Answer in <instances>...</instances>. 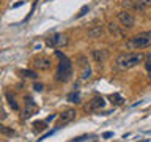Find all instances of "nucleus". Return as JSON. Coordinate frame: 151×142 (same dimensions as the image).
Wrapping results in <instances>:
<instances>
[{"label": "nucleus", "instance_id": "nucleus-2", "mask_svg": "<svg viewBox=\"0 0 151 142\" xmlns=\"http://www.w3.org/2000/svg\"><path fill=\"white\" fill-rule=\"evenodd\" d=\"M57 57L60 59V63H58V68H57V73H55V79L58 82H68L71 79V76H73V63L60 51H57Z\"/></svg>", "mask_w": 151, "mask_h": 142}, {"label": "nucleus", "instance_id": "nucleus-20", "mask_svg": "<svg viewBox=\"0 0 151 142\" xmlns=\"http://www.w3.org/2000/svg\"><path fill=\"white\" fill-rule=\"evenodd\" d=\"M112 99H115V101H112V103H115V104H121L123 103V98L120 96V95H113Z\"/></svg>", "mask_w": 151, "mask_h": 142}, {"label": "nucleus", "instance_id": "nucleus-7", "mask_svg": "<svg viewBox=\"0 0 151 142\" xmlns=\"http://www.w3.org/2000/svg\"><path fill=\"white\" fill-rule=\"evenodd\" d=\"M76 112L74 109H66L65 112H61V115H60V123L57 125V128H61L63 125H66V123H69L71 120H74L76 118Z\"/></svg>", "mask_w": 151, "mask_h": 142}, {"label": "nucleus", "instance_id": "nucleus-8", "mask_svg": "<svg viewBox=\"0 0 151 142\" xmlns=\"http://www.w3.org/2000/svg\"><path fill=\"white\" fill-rule=\"evenodd\" d=\"M106 106V99L102 96H94L91 101H90V111H101Z\"/></svg>", "mask_w": 151, "mask_h": 142}, {"label": "nucleus", "instance_id": "nucleus-19", "mask_svg": "<svg viewBox=\"0 0 151 142\" xmlns=\"http://www.w3.org/2000/svg\"><path fill=\"white\" fill-rule=\"evenodd\" d=\"M0 130H2V133H3V134H14V131L13 130H9V128H6V126H0Z\"/></svg>", "mask_w": 151, "mask_h": 142}, {"label": "nucleus", "instance_id": "nucleus-25", "mask_svg": "<svg viewBox=\"0 0 151 142\" xmlns=\"http://www.w3.org/2000/svg\"><path fill=\"white\" fill-rule=\"evenodd\" d=\"M146 141H148V139H145V141H140V142H146Z\"/></svg>", "mask_w": 151, "mask_h": 142}, {"label": "nucleus", "instance_id": "nucleus-18", "mask_svg": "<svg viewBox=\"0 0 151 142\" xmlns=\"http://www.w3.org/2000/svg\"><path fill=\"white\" fill-rule=\"evenodd\" d=\"M145 68H146V71H148V73H151V54L145 59Z\"/></svg>", "mask_w": 151, "mask_h": 142}, {"label": "nucleus", "instance_id": "nucleus-24", "mask_svg": "<svg viewBox=\"0 0 151 142\" xmlns=\"http://www.w3.org/2000/svg\"><path fill=\"white\" fill-rule=\"evenodd\" d=\"M54 118H55V115H49L46 118V122H50V120H54Z\"/></svg>", "mask_w": 151, "mask_h": 142}, {"label": "nucleus", "instance_id": "nucleus-16", "mask_svg": "<svg viewBox=\"0 0 151 142\" xmlns=\"http://www.w3.org/2000/svg\"><path fill=\"white\" fill-rule=\"evenodd\" d=\"M88 9H90V8H88V5H85V7H82V8H80V11H79L77 14H76V17L79 19V17H82V16H85V14L88 13Z\"/></svg>", "mask_w": 151, "mask_h": 142}, {"label": "nucleus", "instance_id": "nucleus-11", "mask_svg": "<svg viewBox=\"0 0 151 142\" xmlns=\"http://www.w3.org/2000/svg\"><path fill=\"white\" fill-rule=\"evenodd\" d=\"M150 5H151V0H135L134 9H139V11H142V9L148 8Z\"/></svg>", "mask_w": 151, "mask_h": 142}, {"label": "nucleus", "instance_id": "nucleus-10", "mask_svg": "<svg viewBox=\"0 0 151 142\" xmlns=\"http://www.w3.org/2000/svg\"><path fill=\"white\" fill-rule=\"evenodd\" d=\"M104 33V27L102 25H96L91 30H88V38H98Z\"/></svg>", "mask_w": 151, "mask_h": 142}, {"label": "nucleus", "instance_id": "nucleus-22", "mask_svg": "<svg viewBox=\"0 0 151 142\" xmlns=\"http://www.w3.org/2000/svg\"><path fill=\"white\" fill-rule=\"evenodd\" d=\"M85 139H88V136H82V137H77V139H74V142H82Z\"/></svg>", "mask_w": 151, "mask_h": 142}, {"label": "nucleus", "instance_id": "nucleus-23", "mask_svg": "<svg viewBox=\"0 0 151 142\" xmlns=\"http://www.w3.org/2000/svg\"><path fill=\"white\" fill-rule=\"evenodd\" d=\"M112 136V133L110 131H107V133H104V137H106V139H107V137H110Z\"/></svg>", "mask_w": 151, "mask_h": 142}, {"label": "nucleus", "instance_id": "nucleus-9", "mask_svg": "<svg viewBox=\"0 0 151 142\" xmlns=\"http://www.w3.org/2000/svg\"><path fill=\"white\" fill-rule=\"evenodd\" d=\"M93 55V60L96 62V63H102V62H106V59L109 57V52L106 49H96L91 52Z\"/></svg>", "mask_w": 151, "mask_h": 142}, {"label": "nucleus", "instance_id": "nucleus-12", "mask_svg": "<svg viewBox=\"0 0 151 142\" xmlns=\"http://www.w3.org/2000/svg\"><path fill=\"white\" fill-rule=\"evenodd\" d=\"M68 101L69 103H80V93L79 92H73V93H69L68 95Z\"/></svg>", "mask_w": 151, "mask_h": 142}, {"label": "nucleus", "instance_id": "nucleus-17", "mask_svg": "<svg viewBox=\"0 0 151 142\" xmlns=\"http://www.w3.org/2000/svg\"><path fill=\"white\" fill-rule=\"evenodd\" d=\"M109 30H110V33L112 35H116V36H120L121 33H120V30H118V28L113 25V24H109Z\"/></svg>", "mask_w": 151, "mask_h": 142}, {"label": "nucleus", "instance_id": "nucleus-14", "mask_svg": "<svg viewBox=\"0 0 151 142\" xmlns=\"http://www.w3.org/2000/svg\"><path fill=\"white\" fill-rule=\"evenodd\" d=\"M90 74H91V68H90V65H85V66H83V71H82V76H80V79H82V80L88 79Z\"/></svg>", "mask_w": 151, "mask_h": 142}, {"label": "nucleus", "instance_id": "nucleus-4", "mask_svg": "<svg viewBox=\"0 0 151 142\" xmlns=\"http://www.w3.org/2000/svg\"><path fill=\"white\" fill-rule=\"evenodd\" d=\"M47 44L52 47H63L68 44V38L65 35H61V33H55V35L47 38Z\"/></svg>", "mask_w": 151, "mask_h": 142}, {"label": "nucleus", "instance_id": "nucleus-1", "mask_svg": "<svg viewBox=\"0 0 151 142\" xmlns=\"http://www.w3.org/2000/svg\"><path fill=\"white\" fill-rule=\"evenodd\" d=\"M143 54L142 52H126V54H121L116 57L115 60V66L118 70H131L134 68L135 65H139L143 62Z\"/></svg>", "mask_w": 151, "mask_h": 142}, {"label": "nucleus", "instance_id": "nucleus-13", "mask_svg": "<svg viewBox=\"0 0 151 142\" xmlns=\"http://www.w3.org/2000/svg\"><path fill=\"white\" fill-rule=\"evenodd\" d=\"M6 99H8V104H9V106H11L14 111H17V109H19V104L16 103V99H14V96H13L11 93H6Z\"/></svg>", "mask_w": 151, "mask_h": 142}, {"label": "nucleus", "instance_id": "nucleus-21", "mask_svg": "<svg viewBox=\"0 0 151 142\" xmlns=\"http://www.w3.org/2000/svg\"><path fill=\"white\" fill-rule=\"evenodd\" d=\"M33 88H35L36 90V92H41V90H42V84H35V85H33Z\"/></svg>", "mask_w": 151, "mask_h": 142}, {"label": "nucleus", "instance_id": "nucleus-5", "mask_svg": "<svg viewBox=\"0 0 151 142\" xmlns=\"http://www.w3.org/2000/svg\"><path fill=\"white\" fill-rule=\"evenodd\" d=\"M118 21L121 22L123 27H127V28L134 27V24H135V19L129 11H120L118 13Z\"/></svg>", "mask_w": 151, "mask_h": 142}, {"label": "nucleus", "instance_id": "nucleus-15", "mask_svg": "<svg viewBox=\"0 0 151 142\" xmlns=\"http://www.w3.org/2000/svg\"><path fill=\"white\" fill-rule=\"evenodd\" d=\"M19 74H22L24 78H32V79H35L38 76L35 71H30V70H22V71H19Z\"/></svg>", "mask_w": 151, "mask_h": 142}, {"label": "nucleus", "instance_id": "nucleus-3", "mask_svg": "<svg viewBox=\"0 0 151 142\" xmlns=\"http://www.w3.org/2000/svg\"><path fill=\"white\" fill-rule=\"evenodd\" d=\"M127 46L134 47V49H145V47H150L151 46V32L137 33L135 36H132L129 40Z\"/></svg>", "mask_w": 151, "mask_h": 142}, {"label": "nucleus", "instance_id": "nucleus-6", "mask_svg": "<svg viewBox=\"0 0 151 142\" xmlns=\"http://www.w3.org/2000/svg\"><path fill=\"white\" fill-rule=\"evenodd\" d=\"M50 65H52V62L50 59H47V57H36L35 60H33V66L35 68H38L40 71H47L50 68Z\"/></svg>", "mask_w": 151, "mask_h": 142}]
</instances>
